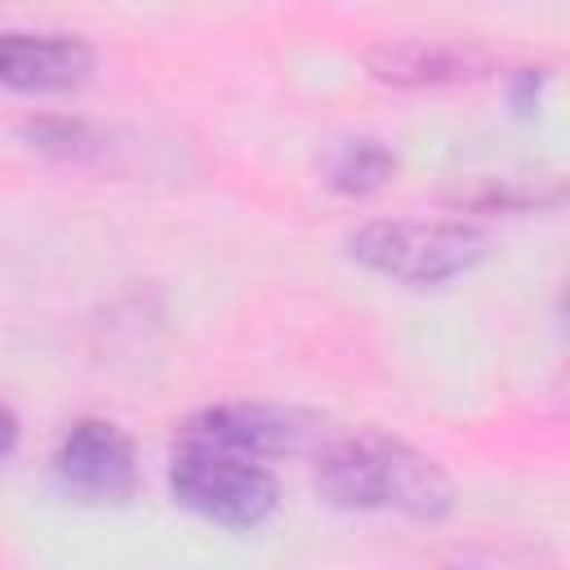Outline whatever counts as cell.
I'll list each match as a JSON object with an SVG mask.
<instances>
[{"instance_id": "obj_1", "label": "cell", "mask_w": 570, "mask_h": 570, "mask_svg": "<svg viewBox=\"0 0 570 570\" xmlns=\"http://www.w3.org/2000/svg\"><path fill=\"white\" fill-rule=\"evenodd\" d=\"M316 490L338 508L396 512L414 521H441L454 503L441 463L387 432L330 436L316 454Z\"/></svg>"}, {"instance_id": "obj_2", "label": "cell", "mask_w": 570, "mask_h": 570, "mask_svg": "<svg viewBox=\"0 0 570 570\" xmlns=\"http://www.w3.org/2000/svg\"><path fill=\"white\" fill-rule=\"evenodd\" d=\"M352 258L401 285H445L485 258V232L463 218H374L352 232Z\"/></svg>"}, {"instance_id": "obj_3", "label": "cell", "mask_w": 570, "mask_h": 570, "mask_svg": "<svg viewBox=\"0 0 570 570\" xmlns=\"http://www.w3.org/2000/svg\"><path fill=\"white\" fill-rule=\"evenodd\" d=\"M169 490L187 512L227 530H254L276 512V476L263 459L191 436L174 441Z\"/></svg>"}, {"instance_id": "obj_4", "label": "cell", "mask_w": 570, "mask_h": 570, "mask_svg": "<svg viewBox=\"0 0 570 570\" xmlns=\"http://www.w3.org/2000/svg\"><path fill=\"white\" fill-rule=\"evenodd\" d=\"M53 476L67 494L85 503H120L134 494L138 481L134 441L107 419H80L62 432L53 450Z\"/></svg>"}, {"instance_id": "obj_5", "label": "cell", "mask_w": 570, "mask_h": 570, "mask_svg": "<svg viewBox=\"0 0 570 570\" xmlns=\"http://www.w3.org/2000/svg\"><path fill=\"white\" fill-rule=\"evenodd\" d=\"M178 436L227 445L254 459H276V454H298L312 441H321V419L289 410V405H258V401H232V405H209L183 423Z\"/></svg>"}, {"instance_id": "obj_6", "label": "cell", "mask_w": 570, "mask_h": 570, "mask_svg": "<svg viewBox=\"0 0 570 570\" xmlns=\"http://www.w3.org/2000/svg\"><path fill=\"white\" fill-rule=\"evenodd\" d=\"M94 71V49L67 31L0 27V89L13 94H67Z\"/></svg>"}, {"instance_id": "obj_7", "label": "cell", "mask_w": 570, "mask_h": 570, "mask_svg": "<svg viewBox=\"0 0 570 570\" xmlns=\"http://www.w3.org/2000/svg\"><path fill=\"white\" fill-rule=\"evenodd\" d=\"M365 62H370V76L383 85H463V80H481L490 71V58L481 49L450 45V40L379 45Z\"/></svg>"}, {"instance_id": "obj_8", "label": "cell", "mask_w": 570, "mask_h": 570, "mask_svg": "<svg viewBox=\"0 0 570 570\" xmlns=\"http://www.w3.org/2000/svg\"><path fill=\"white\" fill-rule=\"evenodd\" d=\"M396 169V156L379 138H347L330 156V187L343 196H370L379 191Z\"/></svg>"}, {"instance_id": "obj_9", "label": "cell", "mask_w": 570, "mask_h": 570, "mask_svg": "<svg viewBox=\"0 0 570 570\" xmlns=\"http://www.w3.org/2000/svg\"><path fill=\"white\" fill-rule=\"evenodd\" d=\"M13 445H18V414L0 401V459H9Z\"/></svg>"}]
</instances>
